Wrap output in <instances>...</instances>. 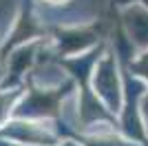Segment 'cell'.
<instances>
[{
  "mask_svg": "<svg viewBox=\"0 0 148 146\" xmlns=\"http://www.w3.org/2000/svg\"><path fill=\"white\" fill-rule=\"evenodd\" d=\"M49 2H64V0H49Z\"/></svg>",
  "mask_w": 148,
  "mask_h": 146,
  "instance_id": "7a4b0ae2",
  "label": "cell"
},
{
  "mask_svg": "<svg viewBox=\"0 0 148 146\" xmlns=\"http://www.w3.org/2000/svg\"><path fill=\"white\" fill-rule=\"evenodd\" d=\"M142 71L148 75V58H144V60H142Z\"/></svg>",
  "mask_w": 148,
  "mask_h": 146,
  "instance_id": "6da1fadb",
  "label": "cell"
}]
</instances>
